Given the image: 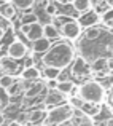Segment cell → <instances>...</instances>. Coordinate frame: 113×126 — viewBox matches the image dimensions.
Segmentation results:
<instances>
[{"label":"cell","mask_w":113,"mask_h":126,"mask_svg":"<svg viewBox=\"0 0 113 126\" xmlns=\"http://www.w3.org/2000/svg\"><path fill=\"white\" fill-rule=\"evenodd\" d=\"M75 61V48L69 42H57L51 45V48L42 56V62L45 67L65 69Z\"/></svg>","instance_id":"obj_1"},{"label":"cell","mask_w":113,"mask_h":126,"mask_svg":"<svg viewBox=\"0 0 113 126\" xmlns=\"http://www.w3.org/2000/svg\"><path fill=\"white\" fill-rule=\"evenodd\" d=\"M78 97L83 102H88V104H102V101L105 97V89L96 80H88L80 85Z\"/></svg>","instance_id":"obj_2"},{"label":"cell","mask_w":113,"mask_h":126,"mask_svg":"<svg viewBox=\"0 0 113 126\" xmlns=\"http://www.w3.org/2000/svg\"><path fill=\"white\" fill-rule=\"evenodd\" d=\"M73 110H75V109L70 105V102H64V104L51 109V110L48 112V115H46L45 125H43V126H57V125L64 123V121L72 120V117H73Z\"/></svg>","instance_id":"obj_3"},{"label":"cell","mask_w":113,"mask_h":126,"mask_svg":"<svg viewBox=\"0 0 113 126\" xmlns=\"http://www.w3.org/2000/svg\"><path fill=\"white\" fill-rule=\"evenodd\" d=\"M61 34L64 35L67 40H76L81 34V26H80L78 21H73V19H69V21H64L61 24Z\"/></svg>","instance_id":"obj_4"},{"label":"cell","mask_w":113,"mask_h":126,"mask_svg":"<svg viewBox=\"0 0 113 126\" xmlns=\"http://www.w3.org/2000/svg\"><path fill=\"white\" fill-rule=\"evenodd\" d=\"M27 46L24 45L21 40H13L6 46V56L13 58L14 61H21V59L27 58Z\"/></svg>","instance_id":"obj_5"},{"label":"cell","mask_w":113,"mask_h":126,"mask_svg":"<svg viewBox=\"0 0 113 126\" xmlns=\"http://www.w3.org/2000/svg\"><path fill=\"white\" fill-rule=\"evenodd\" d=\"M21 32L26 35V38H27L29 42H37L40 38L45 37V31H43V24H30V26H21Z\"/></svg>","instance_id":"obj_6"},{"label":"cell","mask_w":113,"mask_h":126,"mask_svg":"<svg viewBox=\"0 0 113 126\" xmlns=\"http://www.w3.org/2000/svg\"><path fill=\"white\" fill-rule=\"evenodd\" d=\"M72 75L75 77H85L91 72V64H88L85 58H75V61L72 62Z\"/></svg>","instance_id":"obj_7"},{"label":"cell","mask_w":113,"mask_h":126,"mask_svg":"<svg viewBox=\"0 0 113 126\" xmlns=\"http://www.w3.org/2000/svg\"><path fill=\"white\" fill-rule=\"evenodd\" d=\"M0 70L3 75H14L19 70V64L10 56H2L0 58Z\"/></svg>","instance_id":"obj_8"},{"label":"cell","mask_w":113,"mask_h":126,"mask_svg":"<svg viewBox=\"0 0 113 126\" xmlns=\"http://www.w3.org/2000/svg\"><path fill=\"white\" fill-rule=\"evenodd\" d=\"M45 88H46V81H42V80L32 81V83L27 86V89L24 91V97L26 99H35V97H38V96L43 93V89H45Z\"/></svg>","instance_id":"obj_9"},{"label":"cell","mask_w":113,"mask_h":126,"mask_svg":"<svg viewBox=\"0 0 113 126\" xmlns=\"http://www.w3.org/2000/svg\"><path fill=\"white\" fill-rule=\"evenodd\" d=\"M0 16H2L3 19H6V21L14 19V16H16V6L13 5L11 2H3L2 6H0Z\"/></svg>","instance_id":"obj_10"},{"label":"cell","mask_w":113,"mask_h":126,"mask_svg":"<svg viewBox=\"0 0 113 126\" xmlns=\"http://www.w3.org/2000/svg\"><path fill=\"white\" fill-rule=\"evenodd\" d=\"M97 21H99V13H96V11H92V13L88 11V13H85V16H81V18L78 19L80 26H81V27H86V29L96 26Z\"/></svg>","instance_id":"obj_11"},{"label":"cell","mask_w":113,"mask_h":126,"mask_svg":"<svg viewBox=\"0 0 113 126\" xmlns=\"http://www.w3.org/2000/svg\"><path fill=\"white\" fill-rule=\"evenodd\" d=\"M49 48H51V40H48V38H45V37L32 43V51H34L35 54H45Z\"/></svg>","instance_id":"obj_12"},{"label":"cell","mask_w":113,"mask_h":126,"mask_svg":"<svg viewBox=\"0 0 113 126\" xmlns=\"http://www.w3.org/2000/svg\"><path fill=\"white\" fill-rule=\"evenodd\" d=\"M27 89V86L24 85V80H18V81H14L11 86H10L8 89H5V93H6V96L8 97H14V96H18V94H21V91H26Z\"/></svg>","instance_id":"obj_13"},{"label":"cell","mask_w":113,"mask_h":126,"mask_svg":"<svg viewBox=\"0 0 113 126\" xmlns=\"http://www.w3.org/2000/svg\"><path fill=\"white\" fill-rule=\"evenodd\" d=\"M107 69H108V59L107 58H97L91 64V70L96 72V74H104Z\"/></svg>","instance_id":"obj_14"},{"label":"cell","mask_w":113,"mask_h":126,"mask_svg":"<svg viewBox=\"0 0 113 126\" xmlns=\"http://www.w3.org/2000/svg\"><path fill=\"white\" fill-rule=\"evenodd\" d=\"M40 70L37 67H24V70L21 72V77H22V80H30V81H35V80H38L40 78Z\"/></svg>","instance_id":"obj_15"},{"label":"cell","mask_w":113,"mask_h":126,"mask_svg":"<svg viewBox=\"0 0 113 126\" xmlns=\"http://www.w3.org/2000/svg\"><path fill=\"white\" fill-rule=\"evenodd\" d=\"M43 31H45V38H48V40H56V38L59 37V34H61V31H59L53 22L43 24Z\"/></svg>","instance_id":"obj_16"},{"label":"cell","mask_w":113,"mask_h":126,"mask_svg":"<svg viewBox=\"0 0 113 126\" xmlns=\"http://www.w3.org/2000/svg\"><path fill=\"white\" fill-rule=\"evenodd\" d=\"M29 123L30 125H37L38 121H45V118H46V115H48V112L46 110H43V109H38V110H32V112H29Z\"/></svg>","instance_id":"obj_17"},{"label":"cell","mask_w":113,"mask_h":126,"mask_svg":"<svg viewBox=\"0 0 113 126\" xmlns=\"http://www.w3.org/2000/svg\"><path fill=\"white\" fill-rule=\"evenodd\" d=\"M80 110H81L86 117H96V115L100 113V104H88V102H85Z\"/></svg>","instance_id":"obj_18"},{"label":"cell","mask_w":113,"mask_h":126,"mask_svg":"<svg viewBox=\"0 0 113 126\" xmlns=\"http://www.w3.org/2000/svg\"><path fill=\"white\" fill-rule=\"evenodd\" d=\"M75 89V83L72 80H64V81H59L57 88H56V91L59 93V94H72Z\"/></svg>","instance_id":"obj_19"},{"label":"cell","mask_w":113,"mask_h":126,"mask_svg":"<svg viewBox=\"0 0 113 126\" xmlns=\"http://www.w3.org/2000/svg\"><path fill=\"white\" fill-rule=\"evenodd\" d=\"M72 6L78 13H88L91 10V0H72Z\"/></svg>","instance_id":"obj_20"},{"label":"cell","mask_w":113,"mask_h":126,"mask_svg":"<svg viewBox=\"0 0 113 126\" xmlns=\"http://www.w3.org/2000/svg\"><path fill=\"white\" fill-rule=\"evenodd\" d=\"M59 75H61V69H56V67H45L43 69V78H45V81L57 80Z\"/></svg>","instance_id":"obj_21"},{"label":"cell","mask_w":113,"mask_h":126,"mask_svg":"<svg viewBox=\"0 0 113 126\" xmlns=\"http://www.w3.org/2000/svg\"><path fill=\"white\" fill-rule=\"evenodd\" d=\"M10 2L16 6V10H30L35 0H10Z\"/></svg>","instance_id":"obj_22"},{"label":"cell","mask_w":113,"mask_h":126,"mask_svg":"<svg viewBox=\"0 0 113 126\" xmlns=\"http://www.w3.org/2000/svg\"><path fill=\"white\" fill-rule=\"evenodd\" d=\"M38 22V16L35 13H24L21 18V26H30V24H37Z\"/></svg>","instance_id":"obj_23"},{"label":"cell","mask_w":113,"mask_h":126,"mask_svg":"<svg viewBox=\"0 0 113 126\" xmlns=\"http://www.w3.org/2000/svg\"><path fill=\"white\" fill-rule=\"evenodd\" d=\"M14 81H16L14 75H2V77H0V88L2 89H8Z\"/></svg>","instance_id":"obj_24"},{"label":"cell","mask_w":113,"mask_h":126,"mask_svg":"<svg viewBox=\"0 0 113 126\" xmlns=\"http://www.w3.org/2000/svg\"><path fill=\"white\" fill-rule=\"evenodd\" d=\"M99 35H100V31H99V27H89L85 31V38L86 40H97Z\"/></svg>","instance_id":"obj_25"},{"label":"cell","mask_w":113,"mask_h":126,"mask_svg":"<svg viewBox=\"0 0 113 126\" xmlns=\"http://www.w3.org/2000/svg\"><path fill=\"white\" fill-rule=\"evenodd\" d=\"M18 110H19V105L14 104V102H10V104L3 109V115H8V117H18Z\"/></svg>","instance_id":"obj_26"},{"label":"cell","mask_w":113,"mask_h":126,"mask_svg":"<svg viewBox=\"0 0 113 126\" xmlns=\"http://www.w3.org/2000/svg\"><path fill=\"white\" fill-rule=\"evenodd\" d=\"M54 102H64V101H62V97H61V94H59L57 91H56V94L49 93V94L45 97V104H54Z\"/></svg>","instance_id":"obj_27"},{"label":"cell","mask_w":113,"mask_h":126,"mask_svg":"<svg viewBox=\"0 0 113 126\" xmlns=\"http://www.w3.org/2000/svg\"><path fill=\"white\" fill-rule=\"evenodd\" d=\"M43 10H45V13L48 16H56L57 15V6H56L54 3H48L46 6H43Z\"/></svg>","instance_id":"obj_28"},{"label":"cell","mask_w":113,"mask_h":126,"mask_svg":"<svg viewBox=\"0 0 113 126\" xmlns=\"http://www.w3.org/2000/svg\"><path fill=\"white\" fill-rule=\"evenodd\" d=\"M113 19V8H110V10H107V11L104 13V15H102V18H100V21L104 22H108V21H112Z\"/></svg>","instance_id":"obj_29"},{"label":"cell","mask_w":113,"mask_h":126,"mask_svg":"<svg viewBox=\"0 0 113 126\" xmlns=\"http://www.w3.org/2000/svg\"><path fill=\"white\" fill-rule=\"evenodd\" d=\"M57 85H59L57 80H48V81H46V89H54V91H56Z\"/></svg>","instance_id":"obj_30"},{"label":"cell","mask_w":113,"mask_h":126,"mask_svg":"<svg viewBox=\"0 0 113 126\" xmlns=\"http://www.w3.org/2000/svg\"><path fill=\"white\" fill-rule=\"evenodd\" d=\"M5 34H6V29L3 27L2 24H0V42L3 40V37H5Z\"/></svg>","instance_id":"obj_31"},{"label":"cell","mask_w":113,"mask_h":126,"mask_svg":"<svg viewBox=\"0 0 113 126\" xmlns=\"http://www.w3.org/2000/svg\"><path fill=\"white\" fill-rule=\"evenodd\" d=\"M26 67H34V61H32V58H27L26 59Z\"/></svg>","instance_id":"obj_32"},{"label":"cell","mask_w":113,"mask_h":126,"mask_svg":"<svg viewBox=\"0 0 113 126\" xmlns=\"http://www.w3.org/2000/svg\"><path fill=\"white\" fill-rule=\"evenodd\" d=\"M57 126H76L72 120H69V121H64V123H61V125H57Z\"/></svg>","instance_id":"obj_33"},{"label":"cell","mask_w":113,"mask_h":126,"mask_svg":"<svg viewBox=\"0 0 113 126\" xmlns=\"http://www.w3.org/2000/svg\"><path fill=\"white\" fill-rule=\"evenodd\" d=\"M6 126H24V125H21V123H19V121H16V120H13V121H10V123H8V125H6Z\"/></svg>","instance_id":"obj_34"},{"label":"cell","mask_w":113,"mask_h":126,"mask_svg":"<svg viewBox=\"0 0 113 126\" xmlns=\"http://www.w3.org/2000/svg\"><path fill=\"white\" fill-rule=\"evenodd\" d=\"M2 125H5V115L0 113V126H2Z\"/></svg>","instance_id":"obj_35"},{"label":"cell","mask_w":113,"mask_h":126,"mask_svg":"<svg viewBox=\"0 0 113 126\" xmlns=\"http://www.w3.org/2000/svg\"><path fill=\"white\" fill-rule=\"evenodd\" d=\"M105 126H113V118H108V120L105 121Z\"/></svg>","instance_id":"obj_36"},{"label":"cell","mask_w":113,"mask_h":126,"mask_svg":"<svg viewBox=\"0 0 113 126\" xmlns=\"http://www.w3.org/2000/svg\"><path fill=\"white\" fill-rule=\"evenodd\" d=\"M105 26H107L108 29H113V19H112V21H108V22H105Z\"/></svg>","instance_id":"obj_37"},{"label":"cell","mask_w":113,"mask_h":126,"mask_svg":"<svg viewBox=\"0 0 113 126\" xmlns=\"http://www.w3.org/2000/svg\"><path fill=\"white\" fill-rule=\"evenodd\" d=\"M108 69L113 70V59H108Z\"/></svg>","instance_id":"obj_38"},{"label":"cell","mask_w":113,"mask_h":126,"mask_svg":"<svg viewBox=\"0 0 113 126\" xmlns=\"http://www.w3.org/2000/svg\"><path fill=\"white\" fill-rule=\"evenodd\" d=\"M108 101L113 102V88H112V91H110V96H108Z\"/></svg>","instance_id":"obj_39"},{"label":"cell","mask_w":113,"mask_h":126,"mask_svg":"<svg viewBox=\"0 0 113 126\" xmlns=\"http://www.w3.org/2000/svg\"><path fill=\"white\" fill-rule=\"evenodd\" d=\"M59 3H62V5H64V3H69V2H72V0H57Z\"/></svg>","instance_id":"obj_40"},{"label":"cell","mask_w":113,"mask_h":126,"mask_svg":"<svg viewBox=\"0 0 113 126\" xmlns=\"http://www.w3.org/2000/svg\"><path fill=\"white\" fill-rule=\"evenodd\" d=\"M2 107H3V99L0 97V109H2Z\"/></svg>","instance_id":"obj_41"},{"label":"cell","mask_w":113,"mask_h":126,"mask_svg":"<svg viewBox=\"0 0 113 126\" xmlns=\"http://www.w3.org/2000/svg\"><path fill=\"white\" fill-rule=\"evenodd\" d=\"M108 3H110V5H113V0H108Z\"/></svg>","instance_id":"obj_42"},{"label":"cell","mask_w":113,"mask_h":126,"mask_svg":"<svg viewBox=\"0 0 113 126\" xmlns=\"http://www.w3.org/2000/svg\"><path fill=\"white\" fill-rule=\"evenodd\" d=\"M2 2H10V0H2Z\"/></svg>","instance_id":"obj_43"},{"label":"cell","mask_w":113,"mask_h":126,"mask_svg":"<svg viewBox=\"0 0 113 126\" xmlns=\"http://www.w3.org/2000/svg\"><path fill=\"white\" fill-rule=\"evenodd\" d=\"M2 3H3V2H2V0H0V6H2Z\"/></svg>","instance_id":"obj_44"},{"label":"cell","mask_w":113,"mask_h":126,"mask_svg":"<svg viewBox=\"0 0 113 126\" xmlns=\"http://www.w3.org/2000/svg\"><path fill=\"white\" fill-rule=\"evenodd\" d=\"M30 126H38V125H30Z\"/></svg>","instance_id":"obj_45"},{"label":"cell","mask_w":113,"mask_h":126,"mask_svg":"<svg viewBox=\"0 0 113 126\" xmlns=\"http://www.w3.org/2000/svg\"><path fill=\"white\" fill-rule=\"evenodd\" d=\"M112 115H113V109H112Z\"/></svg>","instance_id":"obj_46"}]
</instances>
